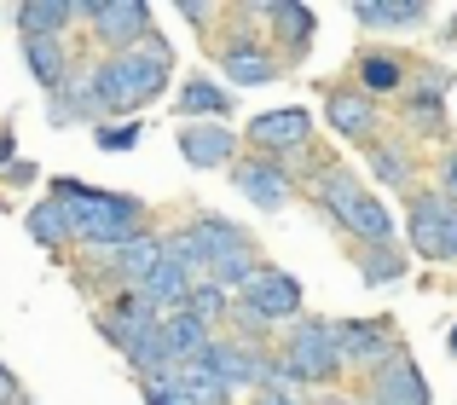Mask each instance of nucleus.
Here are the masks:
<instances>
[{"instance_id":"obj_1","label":"nucleus","mask_w":457,"mask_h":405,"mask_svg":"<svg viewBox=\"0 0 457 405\" xmlns=\"http://www.w3.org/2000/svg\"><path fill=\"white\" fill-rule=\"evenodd\" d=\"M46 197L64 202V214H70V249H81V255H111V249H122L128 237H139L145 226H156L145 197L104 192V186H87L81 174H53Z\"/></svg>"},{"instance_id":"obj_2","label":"nucleus","mask_w":457,"mask_h":405,"mask_svg":"<svg viewBox=\"0 0 457 405\" xmlns=\"http://www.w3.org/2000/svg\"><path fill=\"white\" fill-rule=\"evenodd\" d=\"M81 70H87V87H93V104H99V116L111 122V116H145L151 104L168 99V87H174V70L151 64L145 53H111V58H81Z\"/></svg>"},{"instance_id":"obj_3","label":"nucleus","mask_w":457,"mask_h":405,"mask_svg":"<svg viewBox=\"0 0 457 405\" xmlns=\"http://www.w3.org/2000/svg\"><path fill=\"white\" fill-rule=\"evenodd\" d=\"M209 58L214 70H220L226 87H272V81H284V64L272 58L267 35L255 29V18H249V6H226V23L209 35Z\"/></svg>"},{"instance_id":"obj_4","label":"nucleus","mask_w":457,"mask_h":405,"mask_svg":"<svg viewBox=\"0 0 457 405\" xmlns=\"http://www.w3.org/2000/svg\"><path fill=\"white\" fill-rule=\"evenodd\" d=\"M272 353L284 360L290 383L302 394H324V388H347L342 365H336V318L324 313H302L295 325H284L272 336Z\"/></svg>"},{"instance_id":"obj_5","label":"nucleus","mask_w":457,"mask_h":405,"mask_svg":"<svg viewBox=\"0 0 457 405\" xmlns=\"http://www.w3.org/2000/svg\"><path fill=\"white\" fill-rule=\"evenodd\" d=\"M400 249L411 260H428V267H457V202L428 192V186H417L405 197Z\"/></svg>"},{"instance_id":"obj_6","label":"nucleus","mask_w":457,"mask_h":405,"mask_svg":"<svg viewBox=\"0 0 457 405\" xmlns=\"http://www.w3.org/2000/svg\"><path fill=\"white\" fill-rule=\"evenodd\" d=\"M76 6H81V29H87V58L134 53L156 29L151 0H76Z\"/></svg>"},{"instance_id":"obj_7","label":"nucleus","mask_w":457,"mask_h":405,"mask_svg":"<svg viewBox=\"0 0 457 405\" xmlns=\"http://www.w3.org/2000/svg\"><path fill=\"white\" fill-rule=\"evenodd\" d=\"M249 18L267 35V46L284 64V76L302 70L312 58V46H319V6H307V0H249Z\"/></svg>"},{"instance_id":"obj_8","label":"nucleus","mask_w":457,"mask_h":405,"mask_svg":"<svg viewBox=\"0 0 457 405\" xmlns=\"http://www.w3.org/2000/svg\"><path fill=\"white\" fill-rule=\"evenodd\" d=\"M237 139H244V151H255V157H267V162H290V157H302V151L324 145L307 104H267V111H255L237 128Z\"/></svg>"},{"instance_id":"obj_9","label":"nucleus","mask_w":457,"mask_h":405,"mask_svg":"<svg viewBox=\"0 0 457 405\" xmlns=\"http://www.w3.org/2000/svg\"><path fill=\"white\" fill-rule=\"evenodd\" d=\"M405 348V330L394 313H365V318H336V365H342L347 383L370 376L382 360Z\"/></svg>"},{"instance_id":"obj_10","label":"nucleus","mask_w":457,"mask_h":405,"mask_svg":"<svg viewBox=\"0 0 457 405\" xmlns=\"http://www.w3.org/2000/svg\"><path fill=\"white\" fill-rule=\"evenodd\" d=\"M319 128L342 151H365L370 139L388 128V111H382L377 99H365L359 87H347V81H324V93H319Z\"/></svg>"},{"instance_id":"obj_11","label":"nucleus","mask_w":457,"mask_h":405,"mask_svg":"<svg viewBox=\"0 0 457 405\" xmlns=\"http://www.w3.org/2000/svg\"><path fill=\"white\" fill-rule=\"evenodd\" d=\"M244 313H255L267 330H284V325H295V318L307 313V290H302V278L295 272H284L278 260H267L261 255V267H255V278L244 284V290L232 295Z\"/></svg>"},{"instance_id":"obj_12","label":"nucleus","mask_w":457,"mask_h":405,"mask_svg":"<svg viewBox=\"0 0 457 405\" xmlns=\"http://www.w3.org/2000/svg\"><path fill=\"white\" fill-rule=\"evenodd\" d=\"M365 192H370V186L359 180V169L347 157H336V151H324V162L302 180V197L336 226V232H347V220H353V209L365 202Z\"/></svg>"},{"instance_id":"obj_13","label":"nucleus","mask_w":457,"mask_h":405,"mask_svg":"<svg viewBox=\"0 0 457 405\" xmlns=\"http://www.w3.org/2000/svg\"><path fill=\"white\" fill-rule=\"evenodd\" d=\"M405 76H411V53L394 41H365L353 58H347V87H359L365 99H377L382 111H388L394 99L405 93Z\"/></svg>"},{"instance_id":"obj_14","label":"nucleus","mask_w":457,"mask_h":405,"mask_svg":"<svg viewBox=\"0 0 457 405\" xmlns=\"http://www.w3.org/2000/svg\"><path fill=\"white\" fill-rule=\"evenodd\" d=\"M359 162H365V174L382 186V192H394V197H411L417 186H423V151H417L394 122L382 128V134L370 139L365 151H359ZM382 192H377V197H382Z\"/></svg>"},{"instance_id":"obj_15","label":"nucleus","mask_w":457,"mask_h":405,"mask_svg":"<svg viewBox=\"0 0 457 405\" xmlns=\"http://www.w3.org/2000/svg\"><path fill=\"white\" fill-rule=\"evenodd\" d=\"M226 180H232V192L261 214H284L295 197H302V186L284 174V162H267V157H255V151H244V157L226 169Z\"/></svg>"},{"instance_id":"obj_16","label":"nucleus","mask_w":457,"mask_h":405,"mask_svg":"<svg viewBox=\"0 0 457 405\" xmlns=\"http://www.w3.org/2000/svg\"><path fill=\"white\" fill-rule=\"evenodd\" d=\"M353 394L377 400V405H435V388H428V376H423V365H417L411 348H400L394 360H382L370 376H359Z\"/></svg>"},{"instance_id":"obj_17","label":"nucleus","mask_w":457,"mask_h":405,"mask_svg":"<svg viewBox=\"0 0 457 405\" xmlns=\"http://www.w3.org/2000/svg\"><path fill=\"white\" fill-rule=\"evenodd\" d=\"M174 151L186 157V169H197V174H226L244 157V139H237L232 122H179Z\"/></svg>"},{"instance_id":"obj_18","label":"nucleus","mask_w":457,"mask_h":405,"mask_svg":"<svg viewBox=\"0 0 457 405\" xmlns=\"http://www.w3.org/2000/svg\"><path fill=\"white\" fill-rule=\"evenodd\" d=\"M168 104H174V122H232L237 116V93L226 87L214 70H191L168 87Z\"/></svg>"},{"instance_id":"obj_19","label":"nucleus","mask_w":457,"mask_h":405,"mask_svg":"<svg viewBox=\"0 0 457 405\" xmlns=\"http://www.w3.org/2000/svg\"><path fill=\"white\" fill-rule=\"evenodd\" d=\"M261 360H267V348H244V342H232V336H214L209 348L197 353V365H203V371H209L237 405H244V400L261 388ZM186 365H191V360H186Z\"/></svg>"},{"instance_id":"obj_20","label":"nucleus","mask_w":457,"mask_h":405,"mask_svg":"<svg viewBox=\"0 0 457 405\" xmlns=\"http://www.w3.org/2000/svg\"><path fill=\"white\" fill-rule=\"evenodd\" d=\"M18 58H23V70L35 76L41 99H46L53 87H64V81L76 76V64H81L76 41H41V35H18Z\"/></svg>"},{"instance_id":"obj_21","label":"nucleus","mask_w":457,"mask_h":405,"mask_svg":"<svg viewBox=\"0 0 457 405\" xmlns=\"http://www.w3.org/2000/svg\"><path fill=\"white\" fill-rule=\"evenodd\" d=\"M347 18L377 35H417L435 23V6L428 0H359V6H347Z\"/></svg>"},{"instance_id":"obj_22","label":"nucleus","mask_w":457,"mask_h":405,"mask_svg":"<svg viewBox=\"0 0 457 405\" xmlns=\"http://www.w3.org/2000/svg\"><path fill=\"white\" fill-rule=\"evenodd\" d=\"M191 237H197V249H203V260H214V255H232V249H261L255 244V232H249L244 220H232V214H220V209H191L186 220ZM209 272V267H203Z\"/></svg>"},{"instance_id":"obj_23","label":"nucleus","mask_w":457,"mask_h":405,"mask_svg":"<svg viewBox=\"0 0 457 405\" xmlns=\"http://www.w3.org/2000/svg\"><path fill=\"white\" fill-rule=\"evenodd\" d=\"M41 116H46V128H58V134H70V128H93V122H104L99 116V104H93V87H87V70L76 64V76L64 81V87H53L41 99Z\"/></svg>"},{"instance_id":"obj_24","label":"nucleus","mask_w":457,"mask_h":405,"mask_svg":"<svg viewBox=\"0 0 457 405\" xmlns=\"http://www.w3.org/2000/svg\"><path fill=\"white\" fill-rule=\"evenodd\" d=\"M12 23H18V35L70 41V35L81 29V6L76 0H23V6H12Z\"/></svg>"},{"instance_id":"obj_25","label":"nucleus","mask_w":457,"mask_h":405,"mask_svg":"<svg viewBox=\"0 0 457 405\" xmlns=\"http://www.w3.org/2000/svg\"><path fill=\"white\" fill-rule=\"evenodd\" d=\"M394 128L411 145H446L452 139V104H428V99H394Z\"/></svg>"},{"instance_id":"obj_26","label":"nucleus","mask_w":457,"mask_h":405,"mask_svg":"<svg viewBox=\"0 0 457 405\" xmlns=\"http://www.w3.org/2000/svg\"><path fill=\"white\" fill-rule=\"evenodd\" d=\"M99 260L111 267L116 290H134V284L145 278V272L156 267V260H162V232H156V226H145L139 237H128L122 249H111V255H99Z\"/></svg>"},{"instance_id":"obj_27","label":"nucleus","mask_w":457,"mask_h":405,"mask_svg":"<svg viewBox=\"0 0 457 405\" xmlns=\"http://www.w3.org/2000/svg\"><path fill=\"white\" fill-rule=\"evenodd\" d=\"M191 284H197V278H191V272L179 267V260H168V255H162V260H156V267L145 272V278L134 284V295L151 307V313H174V307H186Z\"/></svg>"},{"instance_id":"obj_28","label":"nucleus","mask_w":457,"mask_h":405,"mask_svg":"<svg viewBox=\"0 0 457 405\" xmlns=\"http://www.w3.org/2000/svg\"><path fill=\"white\" fill-rule=\"evenodd\" d=\"M214 342V330H203L197 318L186 313V307H174V313H162L156 318V348H162V360L168 365H186V360H197L203 348Z\"/></svg>"},{"instance_id":"obj_29","label":"nucleus","mask_w":457,"mask_h":405,"mask_svg":"<svg viewBox=\"0 0 457 405\" xmlns=\"http://www.w3.org/2000/svg\"><path fill=\"white\" fill-rule=\"evenodd\" d=\"M353 272L365 290H394L411 278V255L400 244H377V249H353Z\"/></svg>"},{"instance_id":"obj_30","label":"nucleus","mask_w":457,"mask_h":405,"mask_svg":"<svg viewBox=\"0 0 457 405\" xmlns=\"http://www.w3.org/2000/svg\"><path fill=\"white\" fill-rule=\"evenodd\" d=\"M23 232H29V244L46 249V255H70V214H64V202L35 197L29 209H23Z\"/></svg>"},{"instance_id":"obj_31","label":"nucleus","mask_w":457,"mask_h":405,"mask_svg":"<svg viewBox=\"0 0 457 405\" xmlns=\"http://www.w3.org/2000/svg\"><path fill=\"white\" fill-rule=\"evenodd\" d=\"M452 87H457V70H452V58H417V53H411V76H405V93H400V99L452 104Z\"/></svg>"},{"instance_id":"obj_32","label":"nucleus","mask_w":457,"mask_h":405,"mask_svg":"<svg viewBox=\"0 0 457 405\" xmlns=\"http://www.w3.org/2000/svg\"><path fill=\"white\" fill-rule=\"evenodd\" d=\"M87 139H93V151H104V157H128V151H139V139H145V116H111V122H93Z\"/></svg>"},{"instance_id":"obj_33","label":"nucleus","mask_w":457,"mask_h":405,"mask_svg":"<svg viewBox=\"0 0 457 405\" xmlns=\"http://www.w3.org/2000/svg\"><path fill=\"white\" fill-rule=\"evenodd\" d=\"M255 267H261V249H232V255H214V260H209L203 284H214V290L237 295L249 278H255Z\"/></svg>"},{"instance_id":"obj_34","label":"nucleus","mask_w":457,"mask_h":405,"mask_svg":"<svg viewBox=\"0 0 457 405\" xmlns=\"http://www.w3.org/2000/svg\"><path fill=\"white\" fill-rule=\"evenodd\" d=\"M186 313L197 318L203 330H214V336H220V325H226V313H232V295L226 290H214V284H191V295H186Z\"/></svg>"},{"instance_id":"obj_35","label":"nucleus","mask_w":457,"mask_h":405,"mask_svg":"<svg viewBox=\"0 0 457 405\" xmlns=\"http://www.w3.org/2000/svg\"><path fill=\"white\" fill-rule=\"evenodd\" d=\"M423 186H428V192H440V197H452V202H457V139H446V145H440L435 157L423 162Z\"/></svg>"},{"instance_id":"obj_36","label":"nucleus","mask_w":457,"mask_h":405,"mask_svg":"<svg viewBox=\"0 0 457 405\" xmlns=\"http://www.w3.org/2000/svg\"><path fill=\"white\" fill-rule=\"evenodd\" d=\"M139 400H145V405H191V394L179 388V371H174V365H168V371H156V376H145V383H139Z\"/></svg>"},{"instance_id":"obj_37","label":"nucleus","mask_w":457,"mask_h":405,"mask_svg":"<svg viewBox=\"0 0 457 405\" xmlns=\"http://www.w3.org/2000/svg\"><path fill=\"white\" fill-rule=\"evenodd\" d=\"M179 23H191V29H203V35H214V29H220V23H226V6H220V0H209V6H197V0H179Z\"/></svg>"},{"instance_id":"obj_38","label":"nucleus","mask_w":457,"mask_h":405,"mask_svg":"<svg viewBox=\"0 0 457 405\" xmlns=\"http://www.w3.org/2000/svg\"><path fill=\"white\" fill-rule=\"evenodd\" d=\"M139 53H145V58H151V64H162V70H174V64H179V53H174V41H168V35H162V29H151V35H145V41H139Z\"/></svg>"},{"instance_id":"obj_39","label":"nucleus","mask_w":457,"mask_h":405,"mask_svg":"<svg viewBox=\"0 0 457 405\" xmlns=\"http://www.w3.org/2000/svg\"><path fill=\"white\" fill-rule=\"evenodd\" d=\"M35 180H41V169H35L29 157H18L12 169H0V186H6V192H29Z\"/></svg>"},{"instance_id":"obj_40","label":"nucleus","mask_w":457,"mask_h":405,"mask_svg":"<svg viewBox=\"0 0 457 405\" xmlns=\"http://www.w3.org/2000/svg\"><path fill=\"white\" fill-rule=\"evenodd\" d=\"M244 405H307V394H295V388H255Z\"/></svg>"},{"instance_id":"obj_41","label":"nucleus","mask_w":457,"mask_h":405,"mask_svg":"<svg viewBox=\"0 0 457 405\" xmlns=\"http://www.w3.org/2000/svg\"><path fill=\"white\" fill-rule=\"evenodd\" d=\"M18 162V134H12V122H0V169H12Z\"/></svg>"},{"instance_id":"obj_42","label":"nucleus","mask_w":457,"mask_h":405,"mask_svg":"<svg viewBox=\"0 0 457 405\" xmlns=\"http://www.w3.org/2000/svg\"><path fill=\"white\" fill-rule=\"evenodd\" d=\"M307 405H353V388H324V394H307Z\"/></svg>"},{"instance_id":"obj_43","label":"nucleus","mask_w":457,"mask_h":405,"mask_svg":"<svg viewBox=\"0 0 457 405\" xmlns=\"http://www.w3.org/2000/svg\"><path fill=\"white\" fill-rule=\"evenodd\" d=\"M12 394H23V383H18V371L0 360V400H12Z\"/></svg>"},{"instance_id":"obj_44","label":"nucleus","mask_w":457,"mask_h":405,"mask_svg":"<svg viewBox=\"0 0 457 405\" xmlns=\"http://www.w3.org/2000/svg\"><path fill=\"white\" fill-rule=\"evenodd\" d=\"M440 46H446V53H457V6L446 12V23H440Z\"/></svg>"},{"instance_id":"obj_45","label":"nucleus","mask_w":457,"mask_h":405,"mask_svg":"<svg viewBox=\"0 0 457 405\" xmlns=\"http://www.w3.org/2000/svg\"><path fill=\"white\" fill-rule=\"evenodd\" d=\"M446 353H452V360H457V318H452V325H446Z\"/></svg>"},{"instance_id":"obj_46","label":"nucleus","mask_w":457,"mask_h":405,"mask_svg":"<svg viewBox=\"0 0 457 405\" xmlns=\"http://www.w3.org/2000/svg\"><path fill=\"white\" fill-rule=\"evenodd\" d=\"M0 405H35V394L23 388V394H12V400H0Z\"/></svg>"},{"instance_id":"obj_47","label":"nucleus","mask_w":457,"mask_h":405,"mask_svg":"<svg viewBox=\"0 0 457 405\" xmlns=\"http://www.w3.org/2000/svg\"><path fill=\"white\" fill-rule=\"evenodd\" d=\"M353 405H377V400H359V394H353Z\"/></svg>"}]
</instances>
